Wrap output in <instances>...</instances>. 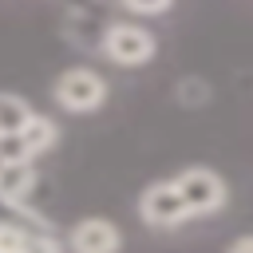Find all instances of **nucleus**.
<instances>
[{"instance_id":"nucleus-1","label":"nucleus","mask_w":253,"mask_h":253,"mask_svg":"<svg viewBox=\"0 0 253 253\" xmlns=\"http://www.w3.org/2000/svg\"><path fill=\"white\" fill-rule=\"evenodd\" d=\"M99 51L119 67H146L158 51V40L138 20H111L99 36Z\"/></svg>"},{"instance_id":"nucleus-2","label":"nucleus","mask_w":253,"mask_h":253,"mask_svg":"<svg viewBox=\"0 0 253 253\" xmlns=\"http://www.w3.org/2000/svg\"><path fill=\"white\" fill-rule=\"evenodd\" d=\"M51 95L63 111L71 115H91L107 103V79L95 71V67H67L55 75L51 83Z\"/></svg>"},{"instance_id":"nucleus-3","label":"nucleus","mask_w":253,"mask_h":253,"mask_svg":"<svg viewBox=\"0 0 253 253\" xmlns=\"http://www.w3.org/2000/svg\"><path fill=\"white\" fill-rule=\"evenodd\" d=\"M174 186L182 190L186 206H190V217H202V213H217L229 198V186L217 170L210 166H186L182 174H174Z\"/></svg>"},{"instance_id":"nucleus-4","label":"nucleus","mask_w":253,"mask_h":253,"mask_svg":"<svg viewBox=\"0 0 253 253\" xmlns=\"http://www.w3.org/2000/svg\"><path fill=\"white\" fill-rule=\"evenodd\" d=\"M59 142V126L47 115H32V123L16 134H0V158L4 162H36L43 150Z\"/></svg>"},{"instance_id":"nucleus-5","label":"nucleus","mask_w":253,"mask_h":253,"mask_svg":"<svg viewBox=\"0 0 253 253\" xmlns=\"http://www.w3.org/2000/svg\"><path fill=\"white\" fill-rule=\"evenodd\" d=\"M138 213H142L146 225H154V229H170V225H182V221L190 217V206H186L182 190L174 186V178H166V182H150V186L142 190V198H138Z\"/></svg>"},{"instance_id":"nucleus-6","label":"nucleus","mask_w":253,"mask_h":253,"mask_svg":"<svg viewBox=\"0 0 253 253\" xmlns=\"http://www.w3.org/2000/svg\"><path fill=\"white\" fill-rule=\"evenodd\" d=\"M67 249L71 253H119L123 249V233L107 217H79L67 229Z\"/></svg>"},{"instance_id":"nucleus-7","label":"nucleus","mask_w":253,"mask_h":253,"mask_svg":"<svg viewBox=\"0 0 253 253\" xmlns=\"http://www.w3.org/2000/svg\"><path fill=\"white\" fill-rule=\"evenodd\" d=\"M32 186H36V162H8L4 174H0V202L24 206Z\"/></svg>"},{"instance_id":"nucleus-8","label":"nucleus","mask_w":253,"mask_h":253,"mask_svg":"<svg viewBox=\"0 0 253 253\" xmlns=\"http://www.w3.org/2000/svg\"><path fill=\"white\" fill-rule=\"evenodd\" d=\"M32 107H28V99H20V95H12V91H0V134H16V130H24L28 123H32Z\"/></svg>"},{"instance_id":"nucleus-9","label":"nucleus","mask_w":253,"mask_h":253,"mask_svg":"<svg viewBox=\"0 0 253 253\" xmlns=\"http://www.w3.org/2000/svg\"><path fill=\"white\" fill-rule=\"evenodd\" d=\"M24 253H63V241H55L51 229H28Z\"/></svg>"},{"instance_id":"nucleus-10","label":"nucleus","mask_w":253,"mask_h":253,"mask_svg":"<svg viewBox=\"0 0 253 253\" xmlns=\"http://www.w3.org/2000/svg\"><path fill=\"white\" fill-rule=\"evenodd\" d=\"M24 241H28V229L24 225L0 221V253H24Z\"/></svg>"},{"instance_id":"nucleus-11","label":"nucleus","mask_w":253,"mask_h":253,"mask_svg":"<svg viewBox=\"0 0 253 253\" xmlns=\"http://www.w3.org/2000/svg\"><path fill=\"white\" fill-rule=\"evenodd\" d=\"M119 4L134 16H162V12L174 8V0H119Z\"/></svg>"},{"instance_id":"nucleus-12","label":"nucleus","mask_w":253,"mask_h":253,"mask_svg":"<svg viewBox=\"0 0 253 253\" xmlns=\"http://www.w3.org/2000/svg\"><path fill=\"white\" fill-rule=\"evenodd\" d=\"M225 253H253V233H245V237L229 241V249H225Z\"/></svg>"},{"instance_id":"nucleus-13","label":"nucleus","mask_w":253,"mask_h":253,"mask_svg":"<svg viewBox=\"0 0 253 253\" xmlns=\"http://www.w3.org/2000/svg\"><path fill=\"white\" fill-rule=\"evenodd\" d=\"M4 166H8V162H4V158H0V174H4Z\"/></svg>"}]
</instances>
